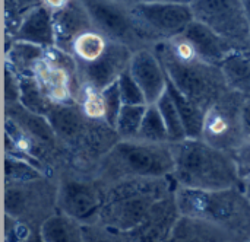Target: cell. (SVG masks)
Listing matches in <instances>:
<instances>
[{
    "label": "cell",
    "instance_id": "obj_26",
    "mask_svg": "<svg viewBox=\"0 0 250 242\" xmlns=\"http://www.w3.org/2000/svg\"><path fill=\"white\" fill-rule=\"evenodd\" d=\"M148 105H123L117 121H116V131L120 137V140H133L138 137L145 112Z\"/></svg>",
    "mask_w": 250,
    "mask_h": 242
},
{
    "label": "cell",
    "instance_id": "obj_8",
    "mask_svg": "<svg viewBox=\"0 0 250 242\" xmlns=\"http://www.w3.org/2000/svg\"><path fill=\"white\" fill-rule=\"evenodd\" d=\"M59 180L42 177L28 183H4L6 216L34 229L59 212ZM35 231V229H34Z\"/></svg>",
    "mask_w": 250,
    "mask_h": 242
},
{
    "label": "cell",
    "instance_id": "obj_2",
    "mask_svg": "<svg viewBox=\"0 0 250 242\" xmlns=\"http://www.w3.org/2000/svg\"><path fill=\"white\" fill-rule=\"evenodd\" d=\"M47 120L72 169L95 174L100 161L120 140L111 124L88 117L78 102L53 105Z\"/></svg>",
    "mask_w": 250,
    "mask_h": 242
},
{
    "label": "cell",
    "instance_id": "obj_19",
    "mask_svg": "<svg viewBox=\"0 0 250 242\" xmlns=\"http://www.w3.org/2000/svg\"><path fill=\"white\" fill-rule=\"evenodd\" d=\"M4 44V63L12 66L21 76L34 74L37 64L44 58L47 50L25 41H10Z\"/></svg>",
    "mask_w": 250,
    "mask_h": 242
},
{
    "label": "cell",
    "instance_id": "obj_18",
    "mask_svg": "<svg viewBox=\"0 0 250 242\" xmlns=\"http://www.w3.org/2000/svg\"><path fill=\"white\" fill-rule=\"evenodd\" d=\"M195 47L199 57L212 63L221 64L233 51H236L226 39L209 29L207 25L193 20L183 34Z\"/></svg>",
    "mask_w": 250,
    "mask_h": 242
},
{
    "label": "cell",
    "instance_id": "obj_39",
    "mask_svg": "<svg viewBox=\"0 0 250 242\" xmlns=\"http://www.w3.org/2000/svg\"><path fill=\"white\" fill-rule=\"evenodd\" d=\"M245 1V7H246V13H248V19H249L250 25V0H243Z\"/></svg>",
    "mask_w": 250,
    "mask_h": 242
},
{
    "label": "cell",
    "instance_id": "obj_33",
    "mask_svg": "<svg viewBox=\"0 0 250 242\" xmlns=\"http://www.w3.org/2000/svg\"><path fill=\"white\" fill-rule=\"evenodd\" d=\"M242 121H243V130L246 136V142L250 140V99L246 98L243 108H242Z\"/></svg>",
    "mask_w": 250,
    "mask_h": 242
},
{
    "label": "cell",
    "instance_id": "obj_35",
    "mask_svg": "<svg viewBox=\"0 0 250 242\" xmlns=\"http://www.w3.org/2000/svg\"><path fill=\"white\" fill-rule=\"evenodd\" d=\"M18 7L21 9V12L25 15L26 12H29L31 9L37 7V6H41L42 4V0H15Z\"/></svg>",
    "mask_w": 250,
    "mask_h": 242
},
{
    "label": "cell",
    "instance_id": "obj_36",
    "mask_svg": "<svg viewBox=\"0 0 250 242\" xmlns=\"http://www.w3.org/2000/svg\"><path fill=\"white\" fill-rule=\"evenodd\" d=\"M243 193H245L246 199L250 202V175L243 178Z\"/></svg>",
    "mask_w": 250,
    "mask_h": 242
},
{
    "label": "cell",
    "instance_id": "obj_21",
    "mask_svg": "<svg viewBox=\"0 0 250 242\" xmlns=\"http://www.w3.org/2000/svg\"><path fill=\"white\" fill-rule=\"evenodd\" d=\"M220 67L230 89L250 99V53L233 51Z\"/></svg>",
    "mask_w": 250,
    "mask_h": 242
},
{
    "label": "cell",
    "instance_id": "obj_29",
    "mask_svg": "<svg viewBox=\"0 0 250 242\" xmlns=\"http://www.w3.org/2000/svg\"><path fill=\"white\" fill-rule=\"evenodd\" d=\"M76 102L82 107L88 117L94 120H105V101L103 91H97L89 86H81V93Z\"/></svg>",
    "mask_w": 250,
    "mask_h": 242
},
{
    "label": "cell",
    "instance_id": "obj_32",
    "mask_svg": "<svg viewBox=\"0 0 250 242\" xmlns=\"http://www.w3.org/2000/svg\"><path fill=\"white\" fill-rule=\"evenodd\" d=\"M21 101V74L7 63H4V104H16Z\"/></svg>",
    "mask_w": 250,
    "mask_h": 242
},
{
    "label": "cell",
    "instance_id": "obj_11",
    "mask_svg": "<svg viewBox=\"0 0 250 242\" xmlns=\"http://www.w3.org/2000/svg\"><path fill=\"white\" fill-rule=\"evenodd\" d=\"M246 98L234 91L227 92L205 112L202 140L214 148L234 155L245 143L242 108Z\"/></svg>",
    "mask_w": 250,
    "mask_h": 242
},
{
    "label": "cell",
    "instance_id": "obj_30",
    "mask_svg": "<svg viewBox=\"0 0 250 242\" xmlns=\"http://www.w3.org/2000/svg\"><path fill=\"white\" fill-rule=\"evenodd\" d=\"M117 85H119V91H120L122 101H123L125 105H142V104H146L142 89L139 88V85L136 83V80L133 79V76L130 74L129 70H126L120 76V79L117 80Z\"/></svg>",
    "mask_w": 250,
    "mask_h": 242
},
{
    "label": "cell",
    "instance_id": "obj_20",
    "mask_svg": "<svg viewBox=\"0 0 250 242\" xmlns=\"http://www.w3.org/2000/svg\"><path fill=\"white\" fill-rule=\"evenodd\" d=\"M40 232L44 242H85L83 225L60 210L42 223Z\"/></svg>",
    "mask_w": 250,
    "mask_h": 242
},
{
    "label": "cell",
    "instance_id": "obj_12",
    "mask_svg": "<svg viewBox=\"0 0 250 242\" xmlns=\"http://www.w3.org/2000/svg\"><path fill=\"white\" fill-rule=\"evenodd\" d=\"M44 95L56 104L76 102L81 93L78 69L72 54L51 47L37 64L32 74Z\"/></svg>",
    "mask_w": 250,
    "mask_h": 242
},
{
    "label": "cell",
    "instance_id": "obj_10",
    "mask_svg": "<svg viewBox=\"0 0 250 242\" xmlns=\"http://www.w3.org/2000/svg\"><path fill=\"white\" fill-rule=\"evenodd\" d=\"M196 22L207 25L236 51L250 53V25L243 0H193Z\"/></svg>",
    "mask_w": 250,
    "mask_h": 242
},
{
    "label": "cell",
    "instance_id": "obj_31",
    "mask_svg": "<svg viewBox=\"0 0 250 242\" xmlns=\"http://www.w3.org/2000/svg\"><path fill=\"white\" fill-rule=\"evenodd\" d=\"M103 95H104V101H105V120L108 124H111L114 127L117 117L125 105L122 101V95H120L117 82L114 85L108 86L107 89H104Z\"/></svg>",
    "mask_w": 250,
    "mask_h": 242
},
{
    "label": "cell",
    "instance_id": "obj_34",
    "mask_svg": "<svg viewBox=\"0 0 250 242\" xmlns=\"http://www.w3.org/2000/svg\"><path fill=\"white\" fill-rule=\"evenodd\" d=\"M70 1L72 0H42V6L47 7L51 13H56L63 7H66Z\"/></svg>",
    "mask_w": 250,
    "mask_h": 242
},
{
    "label": "cell",
    "instance_id": "obj_38",
    "mask_svg": "<svg viewBox=\"0 0 250 242\" xmlns=\"http://www.w3.org/2000/svg\"><path fill=\"white\" fill-rule=\"evenodd\" d=\"M114 1H119V3H123V4H129V6H135L138 3L148 1V0H114Z\"/></svg>",
    "mask_w": 250,
    "mask_h": 242
},
{
    "label": "cell",
    "instance_id": "obj_1",
    "mask_svg": "<svg viewBox=\"0 0 250 242\" xmlns=\"http://www.w3.org/2000/svg\"><path fill=\"white\" fill-rule=\"evenodd\" d=\"M154 53L160 58L168 80L205 112L231 91L221 67L199 57L183 34L160 42Z\"/></svg>",
    "mask_w": 250,
    "mask_h": 242
},
{
    "label": "cell",
    "instance_id": "obj_37",
    "mask_svg": "<svg viewBox=\"0 0 250 242\" xmlns=\"http://www.w3.org/2000/svg\"><path fill=\"white\" fill-rule=\"evenodd\" d=\"M152 1H167V3H179V4H192L193 0H152Z\"/></svg>",
    "mask_w": 250,
    "mask_h": 242
},
{
    "label": "cell",
    "instance_id": "obj_9",
    "mask_svg": "<svg viewBox=\"0 0 250 242\" xmlns=\"http://www.w3.org/2000/svg\"><path fill=\"white\" fill-rule=\"evenodd\" d=\"M56 177L59 180V210L82 225L97 223L105 187L95 174L69 168Z\"/></svg>",
    "mask_w": 250,
    "mask_h": 242
},
{
    "label": "cell",
    "instance_id": "obj_3",
    "mask_svg": "<svg viewBox=\"0 0 250 242\" xmlns=\"http://www.w3.org/2000/svg\"><path fill=\"white\" fill-rule=\"evenodd\" d=\"M173 152L171 180L176 187L204 191L243 190V178L231 153L214 148L202 139H185L173 143Z\"/></svg>",
    "mask_w": 250,
    "mask_h": 242
},
{
    "label": "cell",
    "instance_id": "obj_7",
    "mask_svg": "<svg viewBox=\"0 0 250 242\" xmlns=\"http://www.w3.org/2000/svg\"><path fill=\"white\" fill-rule=\"evenodd\" d=\"M86 7L94 28L110 41L130 48L133 53L154 50L161 41L138 19L133 7L114 0H81Z\"/></svg>",
    "mask_w": 250,
    "mask_h": 242
},
{
    "label": "cell",
    "instance_id": "obj_16",
    "mask_svg": "<svg viewBox=\"0 0 250 242\" xmlns=\"http://www.w3.org/2000/svg\"><path fill=\"white\" fill-rule=\"evenodd\" d=\"M56 47L69 53L73 41L86 31L94 29L91 16L81 0H72L66 7L53 13Z\"/></svg>",
    "mask_w": 250,
    "mask_h": 242
},
{
    "label": "cell",
    "instance_id": "obj_17",
    "mask_svg": "<svg viewBox=\"0 0 250 242\" xmlns=\"http://www.w3.org/2000/svg\"><path fill=\"white\" fill-rule=\"evenodd\" d=\"M12 41H25L44 48L56 47L53 13L42 4L26 12Z\"/></svg>",
    "mask_w": 250,
    "mask_h": 242
},
{
    "label": "cell",
    "instance_id": "obj_27",
    "mask_svg": "<svg viewBox=\"0 0 250 242\" xmlns=\"http://www.w3.org/2000/svg\"><path fill=\"white\" fill-rule=\"evenodd\" d=\"M157 107H158V110H160V112H161V115L164 118V123L167 126L171 143H177V142H182V140L188 139L183 121L180 118L177 107H176L171 95L168 93V91H166V93L160 98V101L157 102Z\"/></svg>",
    "mask_w": 250,
    "mask_h": 242
},
{
    "label": "cell",
    "instance_id": "obj_22",
    "mask_svg": "<svg viewBox=\"0 0 250 242\" xmlns=\"http://www.w3.org/2000/svg\"><path fill=\"white\" fill-rule=\"evenodd\" d=\"M110 39L98 32L95 28L79 35L70 48V54L76 63V67L86 66L100 58L108 48Z\"/></svg>",
    "mask_w": 250,
    "mask_h": 242
},
{
    "label": "cell",
    "instance_id": "obj_5",
    "mask_svg": "<svg viewBox=\"0 0 250 242\" xmlns=\"http://www.w3.org/2000/svg\"><path fill=\"white\" fill-rule=\"evenodd\" d=\"M174 172L173 143L119 140L95 168V177L104 184L127 178H167Z\"/></svg>",
    "mask_w": 250,
    "mask_h": 242
},
{
    "label": "cell",
    "instance_id": "obj_14",
    "mask_svg": "<svg viewBox=\"0 0 250 242\" xmlns=\"http://www.w3.org/2000/svg\"><path fill=\"white\" fill-rule=\"evenodd\" d=\"M133 51L123 44L110 41L107 51L94 63L76 67L81 86H89L97 91H104L114 85L120 76L129 70Z\"/></svg>",
    "mask_w": 250,
    "mask_h": 242
},
{
    "label": "cell",
    "instance_id": "obj_4",
    "mask_svg": "<svg viewBox=\"0 0 250 242\" xmlns=\"http://www.w3.org/2000/svg\"><path fill=\"white\" fill-rule=\"evenodd\" d=\"M104 187V203L97 223L119 232H130L160 202L173 196L176 184L171 177L127 178Z\"/></svg>",
    "mask_w": 250,
    "mask_h": 242
},
{
    "label": "cell",
    "instance_id": "obj_6",
    "mask_svg": "<svg viewBox=\"0 0 250 242\" xmlns=\"http://www.w3.org/2000/svg\"><path fill=\"white\" fill-rule=\"evenodd\" d=\"M174 200L183 218L208 222L227 231V226L234 223H249L250 202L240 188L204 191L176 187Z\"/></svg>",
    "mask_w": 250,
    "mask_h": 242
},
{
    "label": "cell",
    "instance_id": "obj_24",
    "mask_svg": "<svg viewBox=\"0 0 250 242\" xmlns=\"http://www.w3.org/2000/svg\"><path fill=\"white\" fill-rule=\"evenodd\" d=\"M19 102L31 112L44 115V117H47L51 107L54 105L44 95V92L41 91L40 85L37 83L32 74L21 76V101Z\"/></svg>",
    "mask_w": 250,
    "mask_h": 242
},
{
    "label": "cell",
    "instance_id": "obj_25",
    "mask_svg": "<svg viewBox=\"0 0 250 242\" xmlns=\"http://www.w3.org/2000/svg\"><path fill=\"white\" fill-rule=\"evenodd\" d=\"M136 139L144 142H152V143H171L167 126L164 123V118L157 104L148 105Z\"/></svg>",
    "mask_w": 250,
    "mask_h": 242
},
{
    "label": "cell",
    "instance_id": "obj_23",
    "mask_svg": "<svg viewBox=\"0 0 250 242\" xmlns=\"http://www.w3.org/2000/svg\"><path fill=\"white\" fill-rule=\"evenodd\" d=\"M168 93L171 95L177 111L180 114V118L183 121L186 136L188 139H201L202 137V130H204V120H205V111L198 107L195 102L183 96L179 89L168 80L167 86Z\"/></svg>",
    "mask_w": 250,
    "mask_h": 242
},
{
    "label": "cell",
    "instance_id": "obj_15",
    "mask_svg": "<svg viewBox=\"0 0 250 242\" xmlns=\"http://www.w3.org/2000/svg\"><path fill=\"white\" fill-rule=\"evenodd\" d=\"M129 72L142 89L148 105L157 104L166 93L168 77L154 50H141L133 53Z\"/></svg>",
    "mask_w": 250,
    "mask_h": 242
},
{
    "label": "cell",
    "instance_id": "obj_40",
    "mask_svg": "<svg viewBox=\"0 0 250 242\" xmlns=\"http://www.w3.org/2000/svg\"><path fill=\"white\" fill-rule=\"evenodd\" d=\"M248 226H249V229H250V219H249V223H248Z\"/></svg>",
    "mask_w": 250,
    "mask_h": 242
},
{
    "label": "cell",
    "instance_id": "obj_13",
    "mask_svg": "<svg viewBox=\"0 0 250 242\" xmlns=\"http://www.w3.org/2000/svg\"><path fill=\"white\" fill-rule=\"evenodd\" d=\"M132 7L142 25L161 42L185 34L195 20L190 4L148 0Z\"/></svg>",
    "mask_w": 250,
    "mask_h": 242
},
{
    "label": "cell",
    "instance_id": "obj_28",
    "mask_svg": "<svg viewBox=\"0 0 250 242\" xmlns=\"http://www.w3.org/2000/svg\"><path fill=\"white\" fill-rule=\"evenodd\" d=\"M42 177L48 175L28 161L4 155V183H28Z\"/></svg>",
    "mask_w": 250,
    "mask_h": 242
}]
</instances>
